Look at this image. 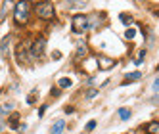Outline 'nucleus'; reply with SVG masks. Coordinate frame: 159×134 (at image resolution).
<instances>
[{"instance_id":"9b49d317","label":"nucleus","mask_w":159,"mask_h":134,"mask_svg":"<svg viewBox=\"0 0 159 134\" xmlns=\"http://www.w3.org/2000/svg\"><path fill=\"white\" fill-rule=\"evenodd\" d=\"M98 25V16H92V17H88V29H94Z\"/></svg>"},{"instance_id":"39448f33","label":"nucleus","mask_w":159,"mask_h":134,"mask_svg":"<svg viewBox=\"0 0 159 134\" xmlns=\"http://www.w3.org/2000/svg\"><path fill=\"white\" fill-rule=\"evenodd\" d=\"M113 65H115V60L106 58V56H102V58H98V67H100L102 71H109Z\"/></svg>"},{"instance_id":"7ed1b4c3","label":"nucleus","mask_w":159,"mask_h":134,"mask_svg":"<svg viewBox=\"0 0 159 134\" xmlns=\"http://www.w3.org/2000/svg\"><path fill=\"white\" fill-rule=\"evenodd\" d=\"M37 16L40 19H52L54 17V4L52 2H40V4H37Z\"/></svg>"},{"instance_id":"20e7f679","label":"nucleus","mask_w":159,"mask_h":134,"mask_svg":"<svg viewBox=\"0 0 159 134\" xmlns=\"http://www.w3.org/2000/svg\"><path fill=\"white\" fill-rule=\"evenodd\" d=\"M44 46H46V40H44L42 37L37 38L35 42L31 44V58H40L42 52H44Z\"/></svg>"},{"instance_id":"412c9836","label":"nucleus","mask_w":159,"mask_h":134,"mask_svg":"<svg viewBox=\"0 0 159 134\" xmlns=\"http://www.w3.org/2000/svg\"><path fill=\"white\" fill-rule=\"evenodd\" d=\"M96 94H98V90H90V92H88V94H86V96H88V98H94V96H96Z\"/></svg>"},{"instance_id":"4be33fe9","label":"nucleus","mask_w":159,"mask_h":134,"mask_svg":"<svg viewBox=\"0 0 159 134\" xmlns=\"http://www.w3.org/2000/svg\"><path fill=\"white\" fill-rule=\"evenodd\" d=\"M152 104H159V94H157L155 98H152Z\"/></svg>"},{"instance_id":"f03ea898","label":"nucleus","mask_w":159,"mask_h":134,"mask_svg":"<svg viewBox=\"0 0 159 134\" xmlns=\"http://www.w3.org/2000/svg\"><path fill=\"white\" fill-rule=\"evenodd\" d=\"M71 27H73V31L77 33H84L86 29H88V17L84 16V14H77V16H73V19H71Z\"/></svg>"},{"instance_id":"f257e3e1","label":"nucleus","mask_w":159,"mask_h":134,"mask_svg":"<svg viewBox=\"0 0 159 134\" xmlns=\"http://www.w3.org/2000/svg\"><path fill=\"white\" fill-rule=\"evenodd\" d=\"M27 19H29V2H16L14 21L17 25H23V23H27Z\"/></svg>"},{"instance_id":"0eeeda50","label":"nucleus","mask_w":159,"mask_h":134,"mask_svg":"<svg viewBox=\"0 0 159 134\" xmlns=\"http://www.w3.org/2000/svg\"><path fill=\"white\" fill-rule=\"evenodd\" d=\"M65 128V121H56V125L52 127V134H61Z\"/></svg>"},{"instance_id":"423d86ee","label":"nucleus","mask_w":159,"mask_h":134,"mask_svg":"<svg viewBox=\"0 0 159 134\" xmlns=\"http://www.w3.org/2000/svg\"><path fill=\"white\" fill-rule=\"evenodd\" d=\"M140 79H142V73H140V71H134V73H129L127 77H125V83H123V84H129V83L140 81Z\"/></svg>"},{"instance_id":"ddd939ff","label":"nucleus","mask_w":159,"mask_h":134,"mask_svg":"<svg viewBox=\"0 0 159 134\" xmlns=\"http://www.w3.org/2000/svg\"><path fill=\"white\" fill-rule=\"evenodd\" d=\"M58 84H60V88H69V86H71V81L63 77V79H60V83H58Z\"/></svg>"},{"instance_id":"dca6fc26","label":"nucleus","mask_w":159,"mask_h":134,"mask_svg":"<svg viewBox=\"0 0 159 134\" xmlns=\"http://www.w3.org/2000/svg\"><path fill=\"white\" fill-rule=\"evenodd\" d=\"M144 56H146V50H140V54H138V58L134 60V63H136V65H140V63L144 61Z\"/></svg>"},{"instance_id":"5701e85b","label":"nucleus","mask_w":159,"mask_h":134,"mask_svg":"<svg viewBox=\"0 0 159 134\" xmlns=\"http://www.w3.org/2000/svg\"><path fill=\"white\" fill-rule=\"evenodd\" d=\"M157 17H159V12H157Z\"/></svg>"},{"instance_id":"6ab92c4d","label":"nucleus","mask_w":159,"mask_h":134,"mask_svg":"<svg viewBox=\"0 0 159 134\" xmlns=\"http://www.w3.org/2000/svg\"><path fill=\"white\" fill-rule=\"evenodd\" d=\"M153 92H157V94H159V77L153 81Z\"/></svg>"},{"instance_id":"6e6552de","label":"nucleus","mask_w":159,"mask_h":134,"mask_svg":"<svg viewBox=\"0 0 159 134\" xmlns=\"http://www.w3.org/2000/svg\"><path fill=\"white\" fill-rule=\"evenodd\" d=\"M146 130H148V134H159V123L157 121L150 123V125L146 127Z\"/></svg>"},{"instance_id":"9d476101","label":"nucleus","mask_w":159,"mask_h":134,"mask_svg":"<svg viewBox=\"0 0 159 134\" xmlns=\"http://www.w3.org/2000/svg\"><path fill=\"white\" fill-rule=\"evenodd\" d=\"M86 52H88V48L84 46V44H81V46L77 48V58H83V56H86Z\"/></svg>"},{"instance_id":"f3484780","label":"nucleus","mask_w":159,"mask_h":134,"mask_svg":"<svg viewBox=\"0 0 159 134\" xmlns=\"http://www.w3.org/2000/svg\"><path fill=\"white\" fill-rule=\"evenodd\" d=\"M17 121H19V117H17V115H12V117H10V125L16 128V127H17Z\"/></svg>"},{"instance_id":"4468645a","label":"nucleus","mask_w":159,"mask_h":134,"mask_svg":"<svg viewBox=\"0 0 159 134\" xmlns=\"http://www.w3.org/2000/svg\"><path fill=\"white\" fill-rule=\"evenodd\" d=\"M119 19L123 21L125 25H130V23H132V17H130V16H127V14H121V17H119Z\"/></svg>"},{"instance_id":"a211bd4d","label":"nucleus","mask_w":159,"mask_h":134,"mask_svg":"<svg viewBox=\"0 0 159 134\" xmlns=\"http://www.w3.org/2000/svg\"><path fill=\"white\" fill-rule=\"evenodd\" d=\"M0 111H2V113H8V111H12V104H4L2 107H0Z\"/></svg>"},{"instance_id":"f8f14e48","label":"nucleus","mask_w":159,"mask_h":134,"mask_svg":"<svg viewBox=\"0 0 159 134\" xmlns=\"http://www.w3.org/2000/svg\"><path fill=\"white\" fill-rule=\"evenodd\" d=\"M8 44H10V38L6 37V38L2 40V46H0V52H2L4 56H6V52H8Z\"/></svg>"},{"instance_id":"2eb2a0df","label":"nucleus","mask_w":159,"mask_h":134,"mask_svg":"<svg viewBox=\"0 0 159 134\" xmlns=\"http://www.w3.org/2000/svg\"><path fill=\"white\" fill-rule=\"evenodd\" d=\"M134 35H136V29H132V27H129L127 31H125V37L127 38H134Z\"/></svg>"},{"instance_id":"aec40b11","label":"nucleus","mask_w":159,"mask_h":134,"mask_svg":"<svg viewBox=\"0 0 159 134\" xmlns=\"http://www.w3.org/2000/svg\"><path fill=\"white\" fill-rule=\"evenodd\" d=\"M94 127H96V121H90L86 125V130H94Z\"/></svg>"},{"instance_id":"1a4fd4ad","label":"nucleus","mask_w":159,"mask_h":134,"mask_svg":"<svg viewBox=\"0 0 159 134\" xmlns=\"http://www.w3.org/2000/svg\"><path fill=\"white\" fill-rule=\"evenodd\" d=\"M119 117H121V121H129V119H130V111L125 109V107L119 109Z\"/></svg>"}]
</instances>
